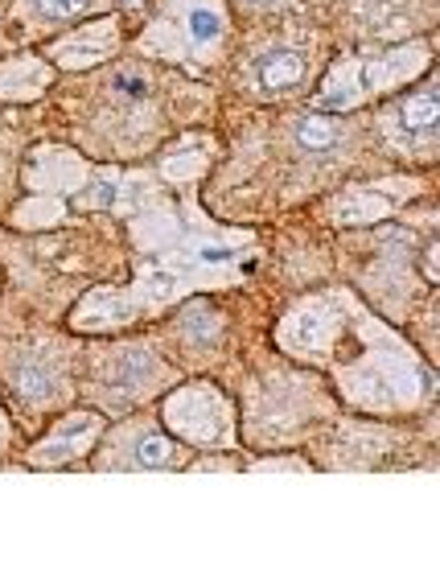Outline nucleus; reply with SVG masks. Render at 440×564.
<instances>
[{"label":"nucleus","instance_id":"nucleus-1","mask_svg":"<svg viewBox=\"0 0 440 564\" xmlns=\"http://www.w3.org/2000/svg\"><path fill=\"white\" fill-rule=\"evenodd\" d=\"M276 346L333 371L346 404L362 412H416L437 388L425 359L346 289L297 301L276 326Z\"/></svg>","mask_w":440,"mask_h":564},{"label":"nucleus","instance_id":"nucleus-2","mask_svg":"<svg viewBox=\"0 0 440 564\" xmlns=\"http://www.w3.org/2000/svg\"><path fill=\"white\" fill-rule=\"evenodd\" d=\"M186 231H174L165 248L141 260L132 284L91 293L82 305H75L70 326L82 329V334H108V329H120L136 317L157 314V310L174 305L177 297H186L194 289L243 281L248 268H252L248 260L255 251V239L248 231H227V227L206 223L194 198H186Z\"/></svg>","mask_w":440,"mask_h":564},{"label":"nucleus","instance_id":"nucleus-3","mask_svg":"<svg viewBox=\"0 0 440 564\" xmlns=\"http://www.w3.org/2000/svg\"><path fill=\"white\" fill-rule=\"evenodd\" d=\"M432 50L428 42H411L399 50H383V54H359V58H338L326 70V79L314 95L317 111H354L359 104L375 99L383 91H395L399 83H411L425 75Z\"/></svg>","mask_w":440,"mask_h":564},{"label":"nucleus","instance_id":"nucleus-4","mask_svg":"<svg viewBox=\"0 0 440 564\" xmlns=\"http://www.w3.org/2000/svg\"><path fill=\"white\" fill-rule=\"evenodd\" d=\"M227 42V13L219 0H165V13L144 30L141 50L153 58L202 70Z\"/></svg>","mask_w":440,"mask_h":564},{"label":"nucleus","instance_id":"nucleus-5","mask_svg":"<svg viewBox=\"0 0 440 564\" xmlns=\"http://www.w3.org/2000/svg\"><path fill=\"white\" fill-rule=\"evenodd\" d=\"M165 424L189 445L206 449L235 445V408L215 383H186L165 395Z\"/></svg>","mask_w":440,"mask_h":564},{"label":"nucleus","instance_id":"nucleus-6","mask_svg":"<svg viewBox=\"0 0 440 564\" xmlns=\"http://www.w3.org/2000/svg\"><path fill=\"white\" fill-rule=\"evenodd\" d=\"M177 466H186V449L148 421L128 424L99 454V470H177Z\"/></svg>","mask_w":440,"mask_h":564},{"label":"nucleus","instance_id":"nucleus-7","mask_svg":"<svg viewBox=\"0 0 440 564\" xmlns=\"http://www.w3.org/2000/svg\"><path fill=\"white\" fill-rule=\"evenodd\" d=\"M99 433H103V416H99V412H87V408H82V412H70V416H63L46 437L33 445L25 462H30L33 470H63V466L91 454V445L99 441Z\"/></svg>","mask_w":440,"mask_h":564},{"label":"nucleus","instance_id":"nucleus-8","mask_svg":"<svg viewBox=\"0 0 440 564\" xmlns=\"http://www.w3.org/2000/svg\"><path fill=\"white\" fill-rule=\"evenodd\" d=\"M437 120H440V104H437V87L432 79L411 91L408 99H399L383 111V128H387V141L404 153H420L425 144H432L437 137Z\"/></svg>","mask_w":440,"mask_h":564},{"label":"nucleus","instance_id":"nucleus-9","mask_svg":"<svg viewBox=\"0 0 440 564\" xmlns=\"http://www.w3.org/2000/svg\"><path fill=\"white\" fill-rule=\"evenodd\" d=\"M120 46V25H116V17H99L91 25H82V30H70L63 37H54L46 46L42 58H50L54 66H63V70H87V66H99L108 54H116Z\"/></svg>","mask_w":440,"mask_h":564},{"label":"nucleus","instance_id":"nucleus-10","mask_svg":"<svg viewBox=\"0 0 440 564\" xmlns=\"http://www.w3.org/2000/svg\"><path fill=\"white\" fill-rule=\"evenodd\" d=\"M161 379H165V367H161L148 350L132 346V350H120L116 362L108 359V367H103V388H99V392H108L103 400L116 395V404L124 408V404H136V400H148V392L157 388Z\"/></svg>","mask_w":440,"mask_h":564},{"label":"nucleus","instance_id":"nucleus-11","mask_svg":"<svg viewBox=\"0 0 440 564\" xmlns=\"http://www.w3.org/2000/svg\"><path fill=\"white\" fill-rule=\"evenodd\" d=\"M425 182L420 177H392V182H378V186H359L346 189L338 206H333V219L338 223H375L383 215H392L395 206H404L411 194H420Z\"/></svg>","mask_w":440,"mask_h":564},{"label":"nucleus","instance_id":"nucleus-12","mask_svg":"<svg viewBox=\"0 0 440 564\" xmlns=\"http://www.w3.org/2000/svg\"><path fill=\"white\" fill-rule=\"evenodd\" d=\"M9 383L13 392L25 400V404H54L63 400L66 379H63V362H54L42 350H25L9 362Z\"/></svg>","mask_w":440,"mask_h":564},{"label":"nucleus","instance_id":"nucleus-13","mask_svg":"<svg viewBox=\"0 0 440 564\" xmlns=\"http://www.w3.org/2000/svg\"><path fill=\"white\" fill-rule=\"evenodd\" d=\"M305 70H309V58H305V50L297 46H272L264 50L260 58L252 63V87L264 95H276V91H293L300 79H305Z\"/></svg>","mask_w":440,"mask_h":564},{"label":"nucleus","instance_id":"nucleus-14","mask_svg":"<svg viewBox=\"0 0 440 564\" xmlns=\"http://www.w3.org/2000/svg\"><path fill=\"white\" fill-rule=\"evenodd\" d=\"M346 137H350L346 120L326 116V111H314V116H297V120H293V141H297L300 153H309V158H330V153L342 149Z\"/></svg>","mask_w":440,"mask_h":564},{"label":"nucleus","instance_id":"nucleus-15","mask_svg":"<svg viewBox=\"0 0 440 564\" xmlns=\"http://www.w3.org/2000/svg\"><path fill=\"white\" fill-rule=\"evenodd\" d=\"M50 87V66L46 58H33L21 54L13 63L0 66V99H13V104H33L37 95Z\"/></svg>","mask_w":440,"mask_h":564},{"label":"nucleus","instance_id":"nucleus-16","mask_svg":"<svg viewBox=\"0 0 440 564\" xmlns=\"http://www.w3.org/2000/svg\"><path fill=\"white\" fill-rule=\"evenodd\" d=\"M95 0H25L33 21H70V17H82Z\"/></svg>","mask_w":440,"mask_h":564},{"label":"nucleus","instance_id":"nucleus-17","mask_svg":"<svg viewBox=\"0 0 440 564\" xmlns=\"http://www.w3.org/2000/svg\"><path fill=\"white\" fill-rule=\"evenodd\" d=\"M420 264H425V281H428V284L437 281V239H428L425 260H420Z\"/></svg>","mask_w":440,"mask_h":564},{"label":"nucleus","instance_id":"nucleus-18","mask_svg":"<svg viewBox=\"0 0 440 564\" xmlns=\"http://www.w3.org/2000/svg\"><path fill=\"white\" fill-rule=\"evenodd\" d=\"M239 4H248V9H276L280 0H239Z\"/></svg>","mask_w":440,"mask_h":564},{"label":"nucleus","instance_id":"nucleus-19","mask_svg":"<svg viewBox=\"0 0 440 564\" xmlns=\"http://www.w3.org/2000/svg\"><path fill=\"white\" fill-rule=\"evenodd\" d=\"M4 441H9V421H4V412H0V449H4Z\"/></svg>","mask_w":440,"mask_h":564},{"label":"nucleus","instance_id":"nucleus-20","mask_svg":"<svg viewBox=\"0 0 440 564\" xmlns=\"http://www.w3.org/2000/svg\"><path fill=\"white\" fill-rule=\"evenodd\" d=\"M144 0H124V9H141Z\"/></svg>","mask_w":440,"mask_h":564}]
</instances>
